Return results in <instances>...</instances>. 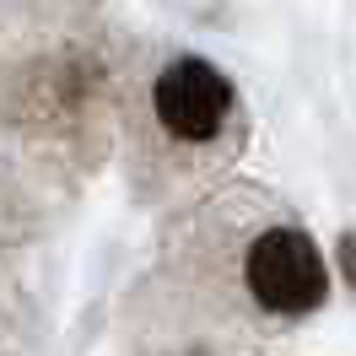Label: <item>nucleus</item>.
Returning a JSON list of instances; mask_svg holds the SVG:
<instances>
[{
	"label": "nucleus",
	"instance_id": "1",
	"mask_svg": "<svg viewBox=\"0 0 356 356\" xmlns=\"http://www.w3.org/2000/svg\"><path fill=\"white\" fill-rule=\"evenodd\" d=\"M248 291L265 302L270 313H313L330 291V270H324V254L313 248L308 232L297 227H275L259 243L248 248Z\"/></svg>",
	"mask_w": 356,
	"mask_h": 356
},
{
	"label": "nucleus",
	"instance_id": "2",
	"mask_svg": "<svg viewBox=\"0 0 356 356\" xmlns=\"http://www.w3.org/2000/svg\"><path fill=\"white\" fill-rule=\"evenodd\" d=\"M156 119L178 135V140H211V135L227 124V108H232V87L216 65L205 60H173L162 70V81L152 92Z\"/></svg>",
	"mask_w": 356,
	"mask_h": 356
}]
</instances>
